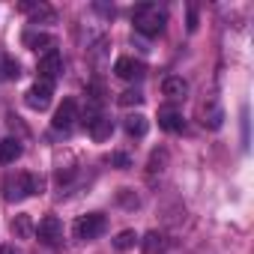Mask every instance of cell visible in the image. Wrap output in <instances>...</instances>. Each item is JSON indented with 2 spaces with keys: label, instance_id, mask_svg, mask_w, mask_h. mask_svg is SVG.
Returning <instances> with one entry per match:
<instances>
[{
  "label": "cell",
  "instance_id": "obj_1",
  "mask_svg": "<svg viewBox=\"0 0 254 254\" xmlns=\"http://www.w3.org/2000/svg\"><path fill=\"white\" fill-rule=\"evenodd\" d=\"M132 21H135V30L144 36H159L165 30V12H159V6H150V3L135 6Z\"/></svg>",
  "mask_w": 254,
  "mask_h": 254
},
{
  "label": "cell",
  "instance_id": "obj_2",
  "mask_svg": "<svg viewBox=\"0 0 254 254\" xmlns=\"http://www.w3.org/2000/svg\"><path fill=\"white\" fill-rule=\"evenodd\" d=\"M3 189H6V200H21L27 194H42L45 180L36 174H18V177H9Z\"/></svg>",
  "mask_w": 254,
  "mask_h": 254
},
{
  "label": "cell",
  "instance_id": "obj_3",
  "mask_svg": "<svg viewBox=\"0 0 254 254\" xmlns=\"http://www.w3.org/2000/svg\"><path fill=\"white\" fill-rule=\"evenodd\" d=\"M105 227H108V218L102 212H87V215H81L75 221V236L90 242V239H99L105 233Z\"/></svg>",
  "mask_w": 254,
  "mask_h": 254
},
{
  "label": "cell",
  "instance_id": "obj_4",
  "mask_svg": "<svg viewBox=\"0 0 254 254\" xmlns=\"http://www.w3.org/2000/svg\"><path fill=\"white\" fill-rule=\"evenodd\" d=\"M51 96H54V87H51L48 81H36V84L24 93V102H27V108H33V111H45V108L51 105Z\"/></svg>",
  "mask_w": 254,
  "mask_h": 254
},
{
  "label": "cell",
  "instance_id": "obj_5",
  "mask_svg": "<svg viewBox=\"0 0 254 254\" xmlns=\"http://www.w3.org/2000/svg\"><path fill=\"white\" fill-rule=\"evenodd\" d=\"M36 72H39V81H48V84H51V81L63 72V57H60V51H48V54H42Z\"/></svg>",
  "mask_w": 254,
  "mask_h": 254
},
{
  "label": "cell",
  "instance_id": "obj_6",
  "mask_svg": "<svg viewBox=\"0 0 254 254\" xmlns=\"http://www.w3.org/2000/svg\"><path fill=\"white\" fill-rule=\"evenodd\" d=\"M114 72H117L123 81H138V78L147 75V66H144L141 60H135V57H120V60L114 63Z\"/></svg>",
  "mask_w": 254,
  "mask_h": 254
},
{
  "label": "cell",
  "instance_id": "obj_7",
  "mask_svg": "<svg viewBox=\"0 0 254 254\" xmlns=\"http://www.w3.org/2000/svg\"><path fill=\"white\" fill-rule=\"evenodd\" d=\"M36 236H39L45 245H57L60 236H63V224H60V218H57V215H45V218L39 221V227H36Z\"/></svg>",
  "mask_w": 254,
  "mask_h": 254
},
{
  "label": "cell",
  "instance_id": "obj_8",
  "mask_svg": "<svg viewBox=\"0 0 254 254\" xmlns=\"http://www.w3.org/2000/svg\"><path fill=\"white\" fill-rule=\"evenodd\" d=\"M75 120H78V102H75V99H63V105L57 108V114H54V120H51L54 129H63V132H66V129H72Z\"/></svg>",
  "mask_w": 254,
  "mask_h": 254
},
{
  "label": "cell",
  "instance_id": "obj_9",
  "mask_svg": "<svg viewBox=\"0 0 254 254\" xmlns=\"http://www.w3.org/2000/svg\"><path fill=\"white\" fill-rule=\"evenodd\" d=\"M87 129H90V138L96 144H102V141H108L114 135V123H111V117H90Z\"/></svg>",
  "mask_w": 254,
  "mask_h": 254
},
{
  "label": "cell",
  "instance_id": "obj_10",
  "mask_svg": "<svg viewBox=\"0 0 254 254\" xmlns=\"http://www.w3.org/2000/svg\"><path fill=\"white\" fill-rule=\"evenodd\" d=\"M162 93L168 96V99H186V93H189V81L186 78H180V75H171V78H165L162 81Z\"/></svg>",
  "mask_w": 254,
  "mask_h": 254
},
{
  "label": "cell",
  "instance_id": "obj_11",
  "mask_svg": "<svg viewBox=\"0 0 254 254\" xmlns=\"http://www.w3.org/2000/svg\"><path fill=\"white\" fill-rule=\"evenodd\" d=\"M24 45L30 48V51H42V54H48V51H54V36L51 33H24Z\"/></svg>",
  "mask_w": 254,
  "mask_h": 254
},
{
  "label": "cell",
  "instance_id": "obj_12",
  "mask_svg": "<svg viewBox=\"0 0 254 254\" xmlns=\"http://www.w3.org/2000/svg\"><path fill=\"white\" fill-rule=\"evenodd\" d=\"M159 126L165 132H183L186 129V120H183V114H177V111H159Z\"/></svg>",
  "mask_w": 254,
  "mask_h": 254
},
{
  "label": "cell",
  "instance_id": "obj_13",
  "mask_svg": "<svg viewBox=\"0 0 254 254\" xmlns=\"http://www.w3.org/2000/svg\"><path fill=\"white\" fill-rule=\"evenodd\" d=\"M33 233H36V227H33V218H30V215L21 212V215L12 218V236H15V239H30Z\"/></svg>",
  "mask_w": 254,
  "mask_h": 254
},
{
  "label": "cell",
  "instance_id": "obj_14",
  "mask_svg": "<svg viewBox=\"0 0 254 254\" xmlns=\"http://www.w3.org/2000/svg\"><path fill=\"white\" fill-rule=\"evenodd\" d=\"M21 156V144L15 138H3L0 141V165H12Z\"/></svg>",
  "mask_w": 254,
  "mask_h": 254
},
{
  "label": "cell",
  "instance_id": "obj_15",
  "mask_svg": "<svg viewBox=\"0 0 254 254\" xmlns=\"http://www.w3.org/2000/svg\"><path fill=\"white\" fill-rule=\"evenodd\" d=\"M24 12H30V21L39 24V21H54V9L45 6V3H21Z\"/></svg>",
  "mask_w": 254,
  "mask_h": 254
},
{
  "label": "cell",
  "instance_id": "obj_16",
  "mask_svg": "<svg viewBox=\"0 0 254 254\" xmlns=\"http://www.w3.org/2000/svg\"><path fill=\"white\" fill-rule=\"evenodd\" d=\"M147 129H150V123H147V117H144V114H132V117H126V132H129L132 138H144V135H147Z\"/></svg>",
  "mask_w": 254,
  "mask_h": 254
},
{
  "label": "cell",
  "instance_id": "obj_17",
  "mask_svg": "<svg viewBox=\"0 0 254 254\" xmlns=\"http://www.w3.org/2000/svg\"><path fill=\"white\" fill-rule=\"evenodd\" d=\"M168 248V239H165V233H159V230H150L147 236H144V251L147 254H162Z\"/></svg>",
  "mask_w": 254,
  "mask_h": 254
},
{
  "label": "cell",
  "instance_id": "obj_18",
  "mask_svg": "<svg viewBox=\"0 0 254 254\" xmlns=\"http://www.w3.org/2000/svg\"><path fill=\"white\" fill-rule=\"evenodd\" d=\"M18 75H21L18 60H12L9 54H0V78H3V81H15Z\"/></svg>",
  "mask_w": 254,
  "mask_h": 254
},
{
  "label": "cell",
  "instance_id": "obj_19",
  "mask_svg": "<svg viewBox=\"0 0 254 254\" xmlns=\"http://www.w3.org/2000/svg\"><path fill=\"white\" fill-rule=\"evenodd\" d=\"M221 120H224V111H221L215 102L203 105V126H209V129H218V126H221Z\"/></svg>",
  "mask_w": 254,
  "mask_h": 254
},
{
  "label": "cell",
  "instance_id": "obj_20",
  "mask_svg": "<svg viewBox=\"0 0 254 254\" xmlns=\"http://www.w3.org/2000/svg\"><path fill=\"white\" fill-rule=\"evenodd\" d=\"M165 165H168V150H153V156H150V177H156V174H162L165 171Z\"/></svg>",
  "mask_w": 254,
  "mask_h": 254
},
{
  "label": "cell",
  "instance_id": "obj_21",
  "mask_svg": "<svg viewBox=\"0 0 254 254\" xmlns=\"http://www.w3.org/2000/svg\"><path fill=\"white\" fill-rule=\"evenodd\" d=\"M117 200H120V206H126V209H138V206H141V197H138L132 189H120V191H117Z\"/></svg>",
  "mask_w": 254,
  "mask_h": 254
},
{
  "label": "cell",
  "instance_id": "obj_22",
  "mask_svg": "<svg viewBox=\"0 0 254 254\" xmlns=\"http://www.w3.org/2000/svg\"><path fill=\"white\" fill-rule=\"evenodd\" d=\"M135 242H138V233H135V230H123V233H117L114 248H117V251H129Z\"/></svg>",
  "mask_w": 254,
  "mask_h": 254
},
{
  "label": "cell",
  "instance_id": "obj_23",
  "mask_svg": "<svg viewBox=\"0 0 254 254\" xmlns=\"http://www.w3.org/2000/svg\"><path fill=\"white\" fill-rule=\"evenodd\" d=\"M141 102H144V96H141L138 90H126V93L117 96V105H123V108H135V105H141Z\"/></svg>",
  "mask_w": 254,
  "mask_h": 254
},
{
  "label": "cell",
  "instance_id": "obj_24",
  "mask_svg": "<svg viewBox=\"0 0 254 254\" xmlns=\"http://www.w3.org/2000/svg\"><path fill=\"white\" fill-rule=\"evenodd\" d=\"M111 165H117L120 171H126V168H132V159L126 156V153H114V156H111Z\"/></svg>",
  "mask_w": 254,
  "mask_h": 254
},
{
  "label": "cell",
  "instance_id": "obj_25",
  "mask_svg": "<svg viewBox=\"0 0 254 254\" xmlns=\"http://www.w3.org/2000/svg\"><path fill=\"white\" fill-rule=\"evenodd\" d=\"M194 30H197V9L189 6V33H194Z\"/></svg>",
  "mask_w": 254,
  "mask_h": 254
},
{
  "label": "cell",
  "instance_id": "obj_26",
  "mask_svg": "<svg viewBox=\"0 0 254 254\" xmlns=\"http://www.w3.org/2000/svg\"><path fill=\"white\" fill-rule=\"evenodd\" d=\"M75 171H57V183H69Z\"/></svg>",
  "mask_w": 254,
  "mask_h": 254
},
{
  "label": "cell",
  "instance_id": "obj_27",
  "mask_svg": "<svg viewBox=\"0 0 254 254\" xmlns=\"http://www.w3.org/2000/svg\"><path fill=\"white\" fill-rule=\"evenodd\" d=\"M0 254H18V251H15L12 245H3V248H0Z\"/></svg>",
  "mask_w": 254,
  "mask_h": 254
}]
</instances>
